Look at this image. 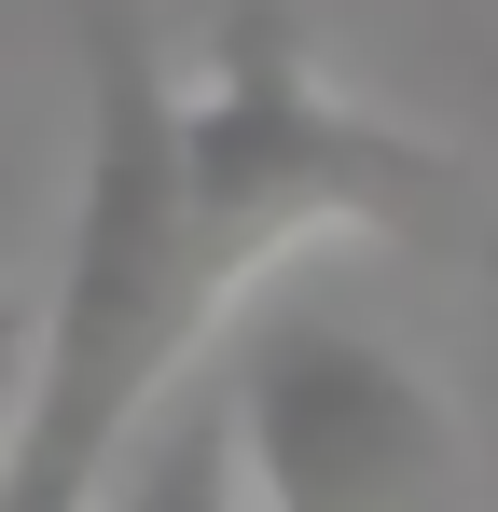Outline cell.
I'll use <instances>...</instances> for the list:
<instances>
[{"label": "cell", "instance_id": "5", "mask_svg": "<svg viewBox=\"0 0 498 512\" xmlns=\"http://www.w3.org/2000/svg\"><path fill=\"white\" fill-rule=\"evenodd\" d=\"M28 374H42V291L0 277V443H14V416H28Z\"/></svg>", "mask_w": 498, "mask_h": 512}, {"label": "cell", "instance_id": "2", "mask_svg": "<svg viewBox=\"0 0 498 512\" xmlns=\"http://www.w3.org/2000/svg\"><path fill=\"white\" fill-rule=\"evenodd\" d=\"M166 180H180V291L222 333L236 291L305 236H415L457 208V153L305 70L291 0H236L194 70H166Z\"/></svg>", "mask_w": 498, "mask_h": 512}, {"label": "cell", "instance_id": "4", "mask_svg": "<svg viewBox=\"0 0 498 512\" xmlns=\"http://www.w3.org/2000/svg\"><path fill=\"white\" fill-rule=\"evenodd\" d=\"M236 416H222V360H194V374H166V402L139 416V443L111 457V485L97 512H236Z\"/></svg>", "mask_w": 498, "mask_h": 512}, {"label": "cell", "instance_id": "1", "mask_svg": "<svg viewBox=\"0 0 498 512\" xmlns=\"http://www.w3.org/2000/svg\"><path fill=\"white\" fill-rule=\"evenodd\" d=\"M208 360V319L180 291V180H166V56L139 14H97L83 56V180L70 250L42 277V374L0 443V512H97L111 457L139 443L166 374Z\"/></svg>", "mask_w": 498, "mask_h": 512}, {"label": "cell", "instance_id": "3", "mask_svg": "<svg viewBox=\"0 0 498 512\" xmlns=\"http://www.w3.org/2000/svg\"><path fill=\"white\" fill-rule=\"evenodd\" d=\"M222 416L249 512H471L457 388L346 305L277 291L249 333H222Z\"/></svg>", "mask_w": 498, "mask_h": 512}]
</instances>
